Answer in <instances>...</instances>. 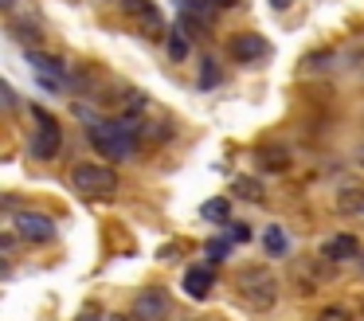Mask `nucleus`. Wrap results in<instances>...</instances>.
I'll list each match as a JSON object with an SVG mask.
<instances>
[{"mask_svg": "<svg viewBox=\"0 0 364 321\" xmlns=\"http://www.w3.org/2000/svg\"><path fill=\"white\" fill-rule=\"evenodd\" d=\"M192 51V39L188 31H184V23H176V28H168V59L173 63H184Z\"/></svg>", "mask_w": 364, "mask_h": 321, "instance_id": "14", "label": "nucleus"}, {"mask_svg": "<svg viewBox=\"0 0 364 321\" xmlns=\"http://www.w3.org/2000/svg\"><path fill=\"white\" fill-rule=\"evenodd\" d=\"M87 133H90V141H95L98 153H106L110 161H129V157L137 153V133L126 130L122 117L118 122H98V125H90Z\"/></svg>", "mask_w": 364, "mask_h": 321, "instance_id": "2", "label": "nucleus"}, {"mask_svg": "<svg viewBox=\"0 0 364 321\" xmlns=\"http://www.w3.org/2000/svg\"><path fill=\"white\" fill-rule=\"evenodd\" d=\"M356 157H360V164H364V145H360V149H356Z\"/></svg>", "mask_w": 364, "mask_h": 321, "instance_id": "25", "label": "nucleus"}, {"mask_svg": "<svg viewBox=\"0 0 364 321\" xmlns=\"http://www.w3.org/2000/svg\"><path fill=\"white\" fill-rule=\"evenodd\" d=\"M239 294H243V302L255 313H270L278 302V278L270 270H262V266H247L239 274Z\"/></svg>", "mask_w": 364, "mask_h": 321, "instance_id": "3", "label": "nucleus"}, {"mask_svg": "<svg viewBox=\"0 0 364 321\" xmlns=\"http://www.w3.org/2000/svg\"><path fill=\"white\" fill-rule=\"evenodd\" d=\"M321 255L329 258V263H348V258H356L360 255V239H356V235H329V239H325V247H321Z\"/></svg>", "mask_w": 364, "mask_h": 321, "instance_id": "9", "label": "nucleus"}, {"mask_svg": "<svg viewBox=\"0 0 364 321\" xmlns=\"http://www.w3.org/2000/svg\"><path fill=\"white\" fill-rule=\"evenodd\" d=\"M168 310H173V305H168V294L161 286H149L134 298V317L137 321H165Z\"/></svg>", "mask_w": 364, "mask_h": 321, "instance_id": "7", "label": "nucleus"}, {"mask_svg": "<svg viewBox=\"0 0 364 321\" xmlns=\"http://www.w3.org/2000/svg\"><path fill=\"white\" fill-rule=\"evenodd\" d=\"M71 184L82 200H114V196H118V172H114L110 164L87 161V164H75Z\"/></svg>", "mask_w": 364, "mask_h": 321, "instance_id": "1", "label": "nucleus"}, {"mask_svg": "<svg viewBox=\"0 0 364 321\" xmlns=\"http://www.w3.org/2000/svg\"><path fill=\"white\" fill-rule=\"evenodd\" d=\"M110 321H122V317H110Z\"/></svg>", "mask_w": 364, "mask_h": 321, "instance_id": "27", "label": "nucleus"}, {"mask_svg": "<svg viewBox=\"0 0 364 321\" xmlns=\"http://www.w3.org/2000/svg\"><path fill=\"white\" fill-rule=\"evenodd\" d=\"M228 51H231V59H239V63H259L270 55V43L262 36H255V31H243V36H235L228 43Z\"/></svg>", "mask_w": 364, "mask_h": 321, "instance_id": "8", "label": "nucleus"}, {"mask_svg": "<svg viewBox=\"0 0 364 321\" xmlns=\"http://www.w3.org/2000/svg\"><path fill=\"white\" fill-rule=\"evenodd\" d=\"M200 216H204L208 223H228V219H231V200H228V196H215V200H204Z\"/></svg>", "mask_w": 364, "mask_h": 321, "instance_id": "15", "label": "nucleus"}, {"mask_svg": "<svg viewBox=\"0 0 364 321\" xmlns=\"http://www.w3.org/2000/svg\"><path fill=\"white\" fill-rule=\"evenodd\" d=\"M75 321H110V317H106V313L98 310V305H87V310H82V313H79V317H75Z\"/></svg>", "mask_w": 364, "mask_h": 321, "instance_id": "22", "label": "nucleus"}, {"mask_svg": "<svg viewBox=\"0 0 364 321\" xmlns=\"http://www.w3.org/2000/svg\"><path fill=\"white\" fill-rule=\"evenodd\" d=\"M75 117H79V122L87 125V130H90V125H98V122H102V117H98V114H95V110H90V106H82V102H79V106H75Z\"/></svg>", "mask_w": 364, "mask_h": 321, "instance_id": "21", "label": "nucleus"}, {"mask_svg": "<svg viewBox=\"0 0 364 321\" xmlns=\"http://www.w3.org/2000/svg\"><path fill=\"white\" fill-rule=\"evenodd\" d=\"M231 192H235L239 200H255V204L262 200V184H259L255 177H235V184H231Z\"/></svg>", "mask_w": 364, "mask_h": 321, "instance_id": "17", "label": "nucleus"}, {"mask_svg": "<svg viewBox=\"0 0 364 321\" xmlns=\"http://www.w3.org/2000/svg\"><path fill=\"white\" fill-rule=\"evenodd\" d=\"M337 211L341 216H364V184L348 180L337 188Z\"/></svg>", "mask_w": 364, "mask_h": 321, "instance_id": "11", "label": "nucleus"}, {"mask_svg": "<svg viewBox=\"0 0 364 321\" xmlns=\"http://www.w3.org/2000/svg\"><path fill=\"white\" fill-rule=\"evenodd\" d=\"M204 251H208V258H220V263H223V258L231 255V239H212Z\"/></svg>", "mask_w": 364, "mask_h": 321, "instance_id": "20", "label": "nucleus"}, {"mask_svg": "<svg viewBox=\"0 0 364 321\" xmlns=\"http://www.w3.org/2000/svg\"><path fill=\"white\" fill-rule=\"evenodd\" d=\"M0 4H4V8H12V4H16V0H0Z\"/></svg>", "mask_w": 364, "mask_h": 321, "instance_id": "26", "label": "nucleus"}, {"mask_svg": "<svg viewBox=\"0 0 364 321\" xmlns=\"http://www.w3.org/2000/svg\"><path fill=\"white\" fill-rule=\"evenodd\" d=\"M12 227H16V235L28 243H51L55 239V223H51L48 216H40V211H16V216H12Z\"/></svg>", "mask_w": 364, "mask_h": 321, "instance_id": "5", "label": "nucleus"}, {"mask_svg": "<svg viewBox=\"0 0 364 321\" xmlns=\"http://www.w3.org/2000/svg\"><path fill=\"white\" fill-rule=\"evenodd\" d=\"M290 231L286 227H278V223H270L267 231H262V251H267V258H286L290 255Z\"/></svg>", "mask_w": 364, "mask_h": 321, "instance_id": "12", "label": "nucleus"}, {"mask_svg": "<svg viewBox=\"0 0 364 321\" xmlns=\"http://www.w3.org/2000/svg\"><path fill=\"white\" fill-rule=\"evenodd\" d=\"M184 294L188 298L212 294V270H208V266H188V274H184Z\"/></svg>", "mask_w": 364, "mask_h": 321, "instance_id": "13", "label": "nucleus"}, {"mask_svg": "<svg viewBox=\"0 0 364 321\" xmlns=\"http://www.w3.org/2000/svg\"><path fill=\"white\" fill-rule=\"evenodd\" d=\"M215 8H231V4H239V0H212Z\"/></svg>", "mask_w": 364, "mask_h": 321, "instance_id": "24", "label": "nucleus"}, {"mask_svg": "<svg viewBox=\"0 0 364 321\" xmlns=\"http://www.w3.org/2000/svg\"><path fill=\"white\" fill-rule=\"evenodd\" d=\"M122 8H126V16L145 31V36H161V31H165V16H161V8L153 4V0H122Z\"/></svg>", "mask_w": 364, "mask_h": 321, "instance_id": "6", "label": "nucleus"}, {"mask_svg": "<svg viewBox=\"0 0 364 321\" xmlns=\"http://www.w3.org/2000/svg\"><path fill=\"white\" fill-rule=\"evenodd\" d=\"M215 83H220V67H215V59H200V90H212Z\"/></svg>", "mask_w": 364, "mask_h": 321, "instance_id": "18", "label": "nucleus"}, {"mask_svg": "<svg viewBox=\"0 0 364 321\" xmlns=\"http://www.w3.org/2000/svg\"><path fill=\"white\" fill-rule=\"evenodd\" d=\"M259 164H262V169H270V172H282V169H290V153L278 149V145H262L259 149Z\"/></svg>", "mask_w": 364, "mask_h": 321, "instance_id": "16", "label": "nucleus"}, {"mask_svg": "<svg viewBox=\"0 0 364 321\" xmlns=\"http://www.w3.org/2000/svg\"><path fill=\"white\" fill-rule=\"evenodd\" d=\"M28 67L36 70V78H63L67 83V63L55 59V55H48V51H32V47H28Z\"/></svg>", "mask_w": 364, "mask_h": 321, "instance_id": "10", "label": "nucleus"}, {"mask_svg": "<svg viewBox=\"0 0 364 321\" xmlns=\"http://www.w3.org/2000/svg\"><path fill=\"white\" fill-rule=\"evenodd\" d=\"M36 133H32V145H28V153L36 157V161H51V157L63 149V130H59V122L48 114V110L36 106Z\"/></svg>", "mask_w": 364, "mask_h": 321, "instance_id": "4", "label": "nucleus"}, {"mask_svg": "<svg viewBox=\"0 0 364 321\" xmlns=\"http://www.w3.org/2000/svg\"><path fill=\"white\" fill-rule=\"evenodd\" d=\"M317 321H353V310L341 305V302H333V305H325V310L317 313Z\"/></svg>", "mask_w": 364, "mask_h": 321, "instance_id": "19", "label": "nucleus"}, {"mask_svg": "<svg viewBox=\"0 0 364 321\" xmlns=\"http://www.w3.org/2000/svg\"><path fill=\"white\" fill-rule=\"evenodd\" d=\"M270 8H278V12H282V8H290V0H270Z\"/></svg>", "mask_w": 364, "mask_h": 321, "instance_id": "23", "label": "nucleus"}]
</instances>
